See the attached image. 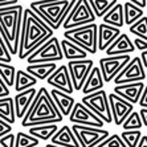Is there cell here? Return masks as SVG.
Masks as SVG:
<instances>
[{"instance_id": "27", "label": "cell", "mask_w": 147, "mask_h": 147, "mask_svg": "<svg viewBox=\"0 0 147 147\" xmlns=\"http://www.w3.org/2000/svg\"><path fill=\"white\" fill-rule=\"evenodd\" d=\"M37 84V80L32 77L31 74H28L25 70H21L19 69L16 72V78H15V90L17 93H21V92H25L28 89H32L34 88V85Z\"/></svg>"}, {"instance_id": "7", "label": "cell", "mask_w": 147, "mask_h": 147, "mask_svg": "<svg viewBox=\"0 0 147 147\" xmlns=\"http://www.w3.org/2000/svg\"><path fill=\"white\" fill-rule=\"evenodd\" d=\"M61 60H64V55L61 51L60 40L56 36H53L38 49H36L27 58V62L28 65H32V64H49V62L61 61Z\"/></svg>"}, {"instance_id": "9", "label": "cell", "mask_w": 147, "mask_h": 147, "mask_svg": "<svg viewBox=\"0 0 147 147\" xmlns=\"http://www.w3.org/2000/svg\"><path fill=\"white\" fill-rule=\"evenodd\" d=\"M72 131L78 140L80 147H97L110 135V131L97 127L73 125Z\"/></svg>"}, {"instance_id": "2", "label": "cell", "mask_w": 147, "mask_h": 147, "mask_svg": "<svg viewBox=\"0 0 147 147\" xmlns=\"http://www.w3.org/2000/svg\"><path fill=\"white\" fill-rule=\"evenodd\" d=\"M64 117L60 114L57 106L53 102L49 90L47 88H40L28 113L21 119V126L29 129L40 125H52V123L56 125Z\"/></svg>"}, {"instance_id": "34", "label": "cell", "mask_w": 147, "mask_h": 147, "mask_svg": "<svg viewBox=\"0 0 147 147\" xmlns=\"http://www.w3.org/2000/svg\"><path fill=\"white\" fill-rule=\"evenodd\" d=\"M40 146V140L31 137L28 133H17L15 147H37Z\"/></svg>"}, {"instance_id": "11", "label": "cell", "mask_w": 147, "mask_h": 147, "mask_svg": "<svg viewBox=\"0 0 147 147\" xmlns=\"http://www.w3.org/2000/svg\"><path fill=\"white\" fill-rule=\"evenodd\" d=\"M66 66H68L69 74H70L74 92L76 90H82L92 69L94 68V61L90 58L78 60V61H69Z\"/></svg>"}, {"instance_id": "18", "label": "cell", "mask_w": 147, "mask_h": 147, "mask_svg": "<svg viewBox=\"0 0 147 147\" xmlns=\"http://www.w3.org/2000/svg\"><path fill=\"white\" fill-rule=\"evenodd\" d=\"M121 34V29L106 24H99L97 29V49L105 52Z\"/></svg>"}, {"instance_id": "30", "label": "cell", "mask_w": 147, "mask_h": 147, "mask_svg": "<svg viewBox=\"0 0 147 147\" xmlns=\"http://www.w3.org/2000/svg\"><path fill=\"white\" fill-rule=\"evenodd\" d=\"M117 3H118L117 0H107V1L89 0V5H90V8H92L93 13H94L96 17H103Z\"/></svg>"}, {"instance_id": "5", "label": "cell", "mask_w": 147, "mask_h": 147, "mask_svg": "<svg viewBox=\"0 0 147 147\" xmlns=\"http://www.w3.org/2000/svg\"><path fill=\"white\" fill-rule=\"evenodd\" d=\"M97 29H98V25L93 23L89 25L76 28L72 31H65L64 38L84 49L88 55H96L98 52L97 49Z\"/></svg>"}, {"instance_id": "47", "label": "cell", "mask_w": 147, "mask_h": 147, "mask_svg": "<svg viewBox=\"0 0 147 147\" xmlns=\"http://www.w3.org/2000/svg\"><path fill=\"white\" fill-rule=\"evenodd\" d=\"M138 147H147V135H143V137H142Z\"/></svg>"}, {"instance_id": "36", "label": "cell", "mask_w": 147, "mask_h": 147, "mask_svg": "<svg viewBox=\"0 0 147 147\" xmlns=\"http://www.w3.org/2000/svg\"><path fill=\"white\" fill-rule=\"evenodd\" d=\"M97 147H126V144L123 143L122 138L118 134H110L102 143H99Z\"/></svg>"}, {"instance_id": "8", "label": "cell", "mask_w": 147, "mask_h": 147, "mask_svg": "<svg viewBox=\"0 0 147 147\" xmlns=\"http://www.w3.org/2000/svg\"><path fill=\"white\" fill-rule=\"evenodd\" d=\"M81 103L85 105L92 113L96 114L103 123L113 122L109 98H107V94L105 90H99V92L89 94V96H84L81 99Z\"/></svg>"}, {"instance_id": "31", "label": "cell", "mask_w": 147, "mask_h": 147, "mask_svg": "<svg viewBox=\"0 0 147 147\" xmlns=\"http://www.w3.org/2000/svg\"><path fill=\"white\" fill-rule=\"evenodd\" d=\"M16 72L17 69L11 64H4L0 62V78L3 80V82L7 85V88H12L15 85V78H16Z\"/></svg>"}, {"instance_id": "28", "label": "cell", "mask_w": 147, "mask_h": 147, "mask_svg": "<svg viewBox=\"0 0 147 147\" xmlns=\"http://www.w3.org/2000/svg\"><path fill=\"white\" fill-rule=\"evenodd\" d=\"M0 119L5 121L9 125L16 122V114H15V103L12 97L0 98Z\"/></svg>"}, {"instance_id": "22", "label": "cell", "mask_w": 147, "mask_h": 147, "mask_svg": "<svg viewBox=\"0 0 147 147\" xmlns=\"http://www.w3.org/2000/svg\"><path fill=\"white\" fill-rule=\"evenodd\" d=\"M103 78H102V74H101V70H99L98 66H94L90 72L89 77L86 80L85 85L82 88V94L84 96H89V94H93V93H97L99 90H103Z\"/></svg>"}, {"instance_id": "49", "label": "cell", "mask_w": 147, "mask_h": 147, "mask_svg": "<svg viewBox=\"0 0 147 147\" xmlns=\"http://www.w3.org/2000/svg\"><path fill=\"white\" fill-rule=\"evenodd\" d=\"M37 147H40V146H37Z\"/></svg>"}, {"instance_id": "26", "label": "cell", "mask_w": 147, "mask_h": 147, "mask_svg": "<svg viewBox=\"0 0 147 147\" xmlns=\"http://www.w3.org/2000/svg\"><path fill=\"white\" fill-rule=\"evenodd\" d=\"M57 130H58V127L55 123H52V125H40V126L29 127L28 134L38 140L47 142V140H51L53 138V135L57 133Z\"/></svg>"}, {"instance_id": "33", "label": "cell", "mask_w": 147, "mask_h": 147, "mask_svg": "<svg viewBox=\"0 0 147 147\" xmlns=\"http://www.w3.org/2000/svg\"><path fill=\"white\" fill-rule=\"evenodd\" d=\"M129 31L138 38L147 41V16H143L137 23H134L131 27H129Z\"/></svg>"}, {"instance_id": "25", "label": "cell", "mask_w": 147, "mask_h": 147, "mask_svg": "<svg viewBox=\"0 0 147 147\" xmlns=\"http://www.w3.org/2000/svg\"><path fill=\"white\" fill-rule=\"evenodd\" d=\"M102 23L110 27L118 28L125 25V17H123V4L117 3L111 9L102 17Z\"/></svg>"}, {"instance_id": "38", "label": "cell", "mask_w": 147, "mask_h": 147, "mask_svg": "<svg viewBox=\"0 0 147 147\" xmlns=\"http://www.w3.org/2000/svg\"><path fill=\"white\" fill-rule=\"evenodd\" d=\"M15 140H16V134L9 133L5 137L0 138V146L1 147H15Z\"/></svg>"}, {"instance_id": "12", "label": "cell", "mask_w": 147, "mask_h": 147, "mask_svg": "<svg viewBox=\"0 0 147 147\" xmlns=\"http://www.w3.org/2000/svg\"><path fill=\"white\" fill-rule=\"evenodd\" d=\"M146 80V72L142 65L139 57H133L130 62L122 69V72L114 78L115 85H125V84H134V82H143Z\"/></svg>"}, {"instance_id": "42", "label": "cell", "mask_w": 147, "mask_h": 147, "mask_svg": "<svg viewBox=\"0 0 147 147\" xmlns=\"http://www.w3.org/2000/svg\"><path fill=\"white\" fill-rule=\"evenodd\" d=\"M139 106H140V109H147V85L144 86V90L139 99Z\"/></svg>"}, {"instance_id": "43", "label": "cell", "mask_w": 147, "mask_h": 147, "mask_svg": "<svg viewBox=\"0 0 147 147\" xmlns=\"http://www.w3.org/2000/svg\"><path fill=\"white\" fill-rule=\"evenodd\" d=\"M19 1L17 0H0V9H4V8H8V7H13V5H17Z\"/></svg>"}, {"instance_id": "32", "label": "cell", "mask_w": 147, "mask_h": 147, "mask_svg": "<svg viewBox=\"0 0 147 147\" xmlns=\"http://www.w3.org/2000/svg\"><path fill=\"white\" fill-rule=\"evenodd\" d=\"M123 131H137L143 127V123H142V119H140L139 111H133L130 115L127 117V119L123 122L122 125Z\"/></svg>"}, {"instance_id": "19", "label": "cell", "mask_w": 147, "mask_h": 147, "mask_svg": "<svg viewBox=\"0 0 147 147\" xmlns=\"http://www.w3.org/2000/svg\"><path fill=\"white\" fill-rule=\"evenodd\" d=\"M135 51L131 38L127 36V33H121L115 41L106 49L107 57H115V56H126Z\"/></svg>"}, {"instance_id": "17", "label": "cell", "mask_w": 147, "mask_h": 147, "mask_svg": "<svg viewBox=\"0 0 147 147\" xmlns=\"http://www.w3.org/2000/svg\"><path fill=\"white\" fill-rule=\"evenodd\" d=\"M37 94V89H28L25 92L17 93L13 97V103H15V114H16V119H23L25 117V114L28 113V110L31 107L33 99L36 98Z\"/></svg>"}, {"instance_id": "20", "label": "cell", "mask_w": 147, "mask_h": 147, "mask_svg": "<svg viewBox=\"0 0 147 147\" xmlns=\"http://www.w3.org/2000/svg\"><path fill=\"white\" fill-rule=\"evenodd\" d=\"M49 93H51V97L53 99L55 105L57 106L60 114L62 117L70 115L73 107H74V103H76L74 98L72 96H69V94H65V93L60 92V90H56V89H52Z\"/></svg>"}, {"instance_id": "24", "label": "cell", "mask_w": 147, "mask_h": 147, "mask_svg": "<svg viewBox=\"0 0 147 147\" xmlns=\"http://www.w3.org/2000/svg\"><path fill=\"white\" fill-rule=\"evenodd\" d=\"M60 45H61L64 58H66L68 61H78V60H86L88 58V53L84 49H81L80 47L74 45L73 42L65 40V38L60 41Z\"/></svg>"}, {"instance_id": "45", "label": "cell", "mask_w": 147, "mask_h": 147, "mask_svg": "<svg viewBox=\"0 0 147 147\" xmlns=\"http://www.w3.org/2000/svg\"><path fill=\"white\" fill-rule=\"evenodd\" d=\"M131 3H133L134 5H137L138 8H140V9H143L144 7H147V1H146V0H133Z\"/></svg>"}, {"instance_id": "48", "label": "cell", "mask_w": 147, "mask_h": 147, "mask_svg": "<svg viewBox=\"0 0 147 147\" xmlns=\"http://www.w3.org/2000/svg\"><path fill=\"white\" fill-rule=\"evenodd\" d=\"M45 147H60V146H56V144H52V143H47Z\"/></svg>"}, {"instance_id": "37", "label": "cell", "mask_w": 147, "mask_h": 147, "mask_svg": "<svg viewBox=\"0 0 147 147\" xmlns=\"http://www.w3.org/2000/svg\"><path fill=\"white\" fill-rule=\"evenodd\" d=\"M11 61H12V56H11L7 45H5L3 37H1V34H0V62L11 64Z\"/></svg>"}, {"instance_id": "1", "label": "cell", "mask_w": 147, "mask_h": 147, "mask_svg": "<svg viewBox=\"0 0 147 147\" xmlns=\"http://www.w3.org/2000/svg\"><path fill=\"white\" fill-rule=\"evenodd\" d=\"M53 37V31L29 8H24L17 57L27 60L36 49Z\"/></svg>"}, {"instance_id": "29", "label": "cell", "mask_w": 147, "mask_h": 147, "mask_svg": "<svg viewBox=\"0 0 147 147\" xmlns=\"http://www.w3.org/2000/svg\"><path fill=\"white\" fill-rule=\"evenodd\" d=\"M143 16V9L134 5L131 1H125L123 3V17H125V24L127 27H131L134 23H137Z\"/></svg>"}, {"instance_id": "16", "label": "cell", "mask_w": 147, "mask_h": 147, "mask_svg": "<svg viewBox=\"0 0 147 147\" xmlns=\"http://www.w3.org/2000/svg\"><path fill=\"white\" fill-rule=\"evenodd\" d=\"M143 82H134V84H125V85H115L114 86V94L121 97L122 99L130 102L131 105L139 103V99L142 97V93L144 90Z\"/></svg>"}, {"instance_id": "4", "label": "cell", "mask_w": 147, "mask_h": 147, "mask_svg": "<svg viewBox=\"0 0 147 147\" xmlns=\"http://www.w3.org/2000/svg\"><path fill=\"white\" fill-rule=\"evenodd\" d=\"M76 0H58V1H31L29 9L36 13L52 31L62 27L69 12L74 7Z\"/></svg>"}, {"instance_id": "23", "label": "cell", "mask_w": 147, "mask_h": 147, "mask_svg": "<svg viewBox=\"0 0 147 147\" xmlns=\"http://www.w3.org/2000/svg\"><path fill=\"white\" fill-rule=\"evenodd\" d=\"M58 66L56 62H49V64H32L25 68V72L31 74L32 77L37 80H48L51 74L55 72Z\"/></svg>"}, {"instance_id": "40", "label": "cell", "mask_w": 147, "mask_h": 147, "mask_svg": "<svg viewBox=\"0 0 147 147\" xmlns=\"http://www.w3.org/2000/svg\"><path fill=\"white\" fill-rule=\"evenodd\" d=\"M133 44H134V48L138 49V51H140V52L147 51V41L142 40V38L135 37V38L133 40Z\"/></svg>"}, {"instance_id": "46", "label": "cell", "mask_w": 147, "mask_h": 147, "mask_svg": "<svg viewBox=\"0 0 147 147\" xmlns=\"http://www.w3.org/2000/svg\"><path fill=\"white\" fill-rule=\"evenodd\" d=\"M140 61H142V65H143L144 69H147V51L142 52V55H140Z\"/></svg>"}, {"instance_id": "15", "label": "cell", "mask_w": 147, "mask_h": 147, "mask_svg": "<svg viewBox=\"0 0 147 147\" xmlns=\"http://www.w3.org/2000/svg\"><path fill=\"white\" fill-rule=\"evenodd\" d=\"M47 82L53 89L60 90V92L69 94V96H72L74 93V88H73L70 74H69V70L66 65L58 66L55 72L51 74V77L47 80Z\"/></svg>"}, {"instance_id": "6", "label": "cell", "mask_w": 147, "mask_h": 147, "mask_svg": "<svg viewBox=\"0 0 147 147\" xmlns=\"http://www.w3.org/2000/svg\"><path fill=\"white\" fill-rule=\"evenodd\" d=\"M96 19L97 17L94 16L89 5V0H76L74 7L69 12L62 27L65 31H72V29L84 27V25L93 24Z\"/></svg>"}, {"instance_id": "41", "label": "cell", "mask_w": 147, "mask_h": 147, "mask_svg": "<svg viewBox=\"0 0 147 147\" xmlns=\"http://www.w3.org/2000/svg\"><path fill=\"white\" fill-rule=\"evenodd\" d=\"M5 97H9V89L3 82V80L0 78V98H5Z\"/></svg>"}, {"instance_id": "14", "label": "cell", "mask_w": 147, "mask_h": 147, "mask_svg": "<svg viewBox=\"0 0 147 147\" xmlns=\"http://www.w3.org/2000/svg\"><path fill=\"white\" fill-rule=\"evenodd\" d=\"M107 98H109L110 111L113 117V123H115L117 126H122L123 122L127 119V117L134 111V105L115 96L114 93L107 94Z\"/></svg>"}, {"instance_id": "35", "label": "cell", "mask_w": 147, "mask_h": 147, "mask_svg": "<svg viewBox=\"0 0 147 147\" xmlns=\"http://www.w3.org/2000/svg\"><path fill=\"white\" fill-rule=\"evenodd\" d=\"M142 131H123L121 133V138H122L123 143L126 144V147H138L140 139H142Z\"/></svg>"}, {"instance_id": "10", "label": "cell", "mask_w": 147, "mask_h": 147, "mask_svg": "<svg viewBox=\"0 0 147 147\" xmlns=\"http://www.w3.org/2000/svg\"><path fill=\"white\" fill-rule=\"evenodd\" d=\"M130 55L126 56H115V57H102L99 58V70L102 74L103 82L114 81L117 76L122 72V69L130 62Z\"/></svg>"}, {"instance_id": "44", "label": "cell", "mask_w": 147, "mask_h": 147, "mask_svg": "<svg viewBox=\"0 0 147 147\" xmlns=\"http://www.w3.org/2000/svg\"><path fill=\"white\" fill-rule=\"evenodd\" d=\"M139 115H140V119H142L143 126L147 127V109H140L139 110Z\"/></svg>"}, {"instance_id": "21", "label": "cell", "mask_w": 147, "mask_h": 147, "mask_svg": "<svg viewBox=\"0 0 147 147\" xmlns=\"http://www.w3.org/2000/svg\"><path fill=\"white\" fill-rule=\"evenodd\" d=\"M51 143L60 147H80L78 140L72 131V127L68 125H64L61 129H58L57 133L51 139Z\"/></svg>"}, {"instance_id": "3", "label": "cell", "mask_w": 147, "mask_h": 147, "mask_svg": "<svg viewBox=\"0 0 147 147\" xmlns=\"http://www.w3.org/2000/svg\"><path fill=\"white\" fill-rule=\"evenodd\" d=\"M23 12L24 8L19 4L0 9V34L7 45L11 56H17L19 52Z\"/></svg>"}, {"instance_id": "13", "label": "cell", "mask_w": 147, "mask_h": 147, "mask_svg": "<svg viewBox=\"0 0 147 147\" xmlns=\"http://www.w3.org/2000/svg\"><path fill=\"white\" fill-rule=\"evenodd\" d=\"M69 121L73 122V125H80V126H89L97 127V129H103L105 123L99 119L94 113H92L85 105L81 102H76L72 113L69 115Z\"/></svg>"}, {"instance_id": "39", "label": "cell", "mask_w": 147, "mask_h": 147, "mask_svg": "<svg viewBox=\"0 0 147 147\" xmlns=\"http://www.w3.org/2000/svg\"><path fill=\"white\" fill-rule=\"evenodd\" d=\"M9 133H12V125L7 123L3 119H0V138L5 137V135Z\"/></svg>"}]
</instances>
